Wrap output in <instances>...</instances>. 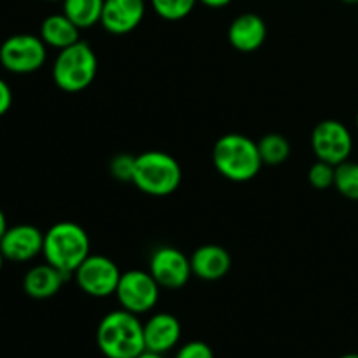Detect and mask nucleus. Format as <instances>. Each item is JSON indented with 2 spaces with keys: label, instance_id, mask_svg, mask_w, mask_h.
Here are the masks:
<instances>
[{
  "label": "nucleus",
  "instance_id": "obj_31",
  "mask_svg": "<svg viewBox=\"0 0 358 358\" xmlns=\"http://www.w3.org/2000/svg\"><path fill=\"white\" fill-rule=\"evenodd\" d=\"M339 358H358V353H346V355H343Z\"/></svg>",
  "mask_w": 358,
  "mask_h": 358
},
{
  "label": "nucleus",
  "instance_id": "obj_12",
  "mask_svg": "<svg viewBox=\"0 0 358 358\" xmlns=\"http://www.w3.org/2000/svg\"><path fill=\"white\" fill-rule=\"evenodd\" d=\"M145 16V0H105L100 24L114 35L135 30Z\"/></svg>",
  "mask_w": 358,
  "mask_h": 358
},
{
  "label": "nucleus",
  "instance_id": "obj_17",
  "mask_svg": "<svg viewBox=\"0 0 358 358\" xmlns=\"http://www.w3.org/2000/svg\"><path fill=\"white\" fill-rule=\"evenodd\" d=\"M80 28L66 14H51L41 24V38L45 45L56 49H65L79 42Z\"/></svg>",
  "mask_w": 358,
  "mask_h": 358
},
{
  "label": "nucleus",
  "instance_id": "obj_33",
  "mask_svg": "<svg viewBox=\"0 0 358 358\" xmlns=\"http://www.w3.org/2000/svg\"><path fill=\"white\" fill-rule=\"evenodd\" d=\"M357 126H358V114H357Z\"/></svg>",
  "mask_w": 358,
  "mask_h": 358
},
{
  "label": "nucleus",
  "instance_id": "obj_9",
  "mask_svg": "<svg viewBox=\"0 0 358 358\" xmlns=\"http://www.w3.org/2000/svg\"><path fill=\"white\" fill-rule=\"evenodd\" d=\"M122 273L117 264L105 255H87L76 269L73 278L84 294L91 297H108L115 294Z\"/></svg>",
  "mask_w": 358,
  "mask_h": 358
},
{
  "label": "nucleus",
  "instance_id": "obj_24",
  "mask_svg": "<svg viewBox=\"0 0 358 358\" xmlns=\"http://www.w3.org/2000/svg\"><path fill=\"white\" fill-rule=\"evenodd\" d=\"M175 358H215L212 348L203 341H189L180 346Z\"/></svg>",
  "mask_w": 358,
  "mask_h": 358
},
{
  "label": "nucleus",
  "instance_id": "obj_1",
  "mask_svg": "<svg viewBox=\"0 0 358 358\" xmlns=\"http://www.w3.org/2000/svg\"><path fill=\"white\" fill-rule=\"evenodd\" d=\"M96 345L105 358H136L145 352L143 324L138 315L115 310L105 315L96 329Z\"/></svg>",
  "mask_w": 358,
  "mask_h": 358
},
{
  "label": "nucleus",
  "instance_id": "obj_29",
  "mask_svg": "<svg viewBox=\"0 0 358 358\" xmlns=\"http://www.w3.org/2000/svg\"><path fill=\"white\" fill-rule=\"evenodd\" d=\"M341 2L348 3V6H358V0H341Z\"/></svg>",
  "mask_w": 358,
  "mask_h": 358
},
{
  "label": "nucleus",
  "instance_id": "obj_14",
  "mask_svg": "<svg viewBox=\"0 0 358 358\" xmlns=\"http://www.w3.org/2000/svg\"><path fill=\"white\" fill-rule=\"evenodd\" d=\"M268 37L266 21L255 13H245L234 17L227 30L229 44L240 52H254L261 48Z\"/></svg>",
  "mask_w": 358,
  "mask_h": 358
},
{
  "label": "nucleus",
  "instance_id": "obj_4",
  "mask_svg": "<svg viewBox=\"0 0 358 358\" xmlns=\"http://www.w3.org/2000/svg\"><path fill=\"white\" fill-rule=\"evenodd\" d=\"M98 72V58L87 42L79 41L58 52L52 65V80L66 93H79L91 86Z\"/></svg>",
  "mask_w": 358,
  "mask_h": 358
},
{
  "label": "nucleus",
  "instance_id": "obj_6",
  "mask_svg": "<svg viewBox=\"0 0 358 358\" xmlns=\"http://www.w3.org/2000/svg\"><path fill=\"white\" fill-rule=\"evenodd\" d=\"M48 58L44 41L37 35L17 34L0 45V63L13 73L37 72Z\"/></svg>",
  "mask_w": 358,
  "mask_h": 358
},
{
  "label": "nucleus",
  "instance_id": "obj_16",
  "mask_svg": "<svg viewBox=\"0 0 358 358\" xmlns=\"http://www.w3.org/2000/svg\"><path fill=\"white\" fill-rule=\"evenodd\" d=\"M69 276L63 275L59 269L51 266L49 262L45 264L34 266L23 278V289L27 296L34 299H49L55 294L59 292L63 283L66 282Z\"/></svg>",
  "mask_w": 358,
  "mask_h": 358
},
{
  "label": "nucleus",
  "instance_id": "obj_23",
  "mask_svg": "<svg viewBox=\"0 0 358 358\" xmlns=\"http://www.w3.org/2000/svg\"><path fill=\"white\" fill-rule=\"evenodd\" d=\"M136 168V156L131 154H117L110 161V173L114 175L115 180L119 182H131L135 177Z\"/></svg>",
  "mask_w": 358,
  "mask_h": 358
},
{
  "label": "nucleus",
  "instance_id": "obj_10",
  "mask_svg": "<svg viewBox=\"0 0 358 358\" xmlns=\"http://www.w3.org/2000/svg\"><path fill=\"white\" fill-rule=\"evenodd\" d=\"M149 273L159 287L170 290L182 289L192 276L191 257L175 247H159L150 255Z\"/></svg>",
  "mask_w": 358,
  "mask_h": 358
},
{
  "label": "nucleus",
  "instance_id": "obj_15",
  "mask_svg": "<svg viewBox=\"0 0 358 358\" xmlns=\"http://www.w3.org/2000/svg\"><path fill=\"white\" fill-rule=\"evenodd\" d=\"M192 275L205 282L222 280L231 269V255L220 245H203L191 255Z\"/></svg>",
  "mask_w": 358,
  "mask_h": 358
},
{
  "label": "nucleus",
  "instance_id": "obj_28",
  "mask_svg": "<svg viewBox=\"0 0 358 358\" xmlns=\"http://www.w3.org/2000/svg\"><path fill=\"white\" fill-rule=\"evenodd\" d=\"M136 358H164V355L163 353H154V352H149V350H145L142 355H138Z\"/></svg>",
  "mask_w": 358,
  "mask_h": 358
},
{
  "label": "nucleus",
  "instance_id": "obj_13",
  "mask_svg": "<svg viewBox=\"0 0 358 358\" xmlns=\"http://www.w3.org/2000/svg\"><path fill=\"white\" fill-rule=\"evenodd\" d=\"M182 325L170 313H156L143 324L145 350L154 353H168L180 343Z\"/></svg>",
  "mask_w": 358,
  "mask_h": 358
},
{
  "label": "nucleus",
  "instance_id": "obj_21",
  "mask_svg": "<svg viewBox=\"0 0 358 358\" xmlns=\"http://www.w3.org/2000/svg\"><path fill=\"white\" fill-rule=\"evenodd\" d=\"M154 10L166 21H178L187 17L194 10L198 0H150Z\"/></svg>",
  "mask_w": 358,
  "mask_h": 358
},
{
  "label": "nucleus",
  "instance_id": "obj_32",
  "mask_svg": "<svg viewBox=\"0 0 358 358\" xmlns=\"http://www.w3.org/2000/svg\"><path fill=\"white\" fill-rule=\"evenodd\" d=\"M48 2H63V0H48Z\"/></svg>",
  "mask_w": 358,
  "mask_h": 358
},
{
  "label": "nucleus",
  "instance_id": "obj_2",
  "mask_svg": "<svg viewBox=\"0 0 358 358\" xmlns=\"http://www.w3.org/2000/svg\"><path fill=\"white\" fill-rule=\"evenodd\" d=\"M90 236L86 229L72 220L56 222L44 233V254L45 262L55 266L56 269L66 275L76 273L90 255Z\"/></svg>",
  "mask_w": 358,
  "mask_h": 358
},
{
  "label": "nucleus",
  "instance_id": "obj_22",
  "mask_svg": "<svg viewBox=\"0 0 358 358\" xmlns=\"http://www.w3.org/2000/svg\"><path fill=\"white\" fill-rule=\"evenodd\" d=\"M334 173H336V166L318 159L317 163L310 168L308 178H310V184L313 185L315 189L324 191V189H329L334 185Z\"/></svg>",
  "mask_w": 358,
  "mask_h": 358
},
{
  "label": "nucleus",
  "instance_id": "obj_30",
  "mask_svg": "<svg viewBox=\"0 0 358 358\" xmlns=\"http://www.w3.org/2000/svg\"><path fill=\"white\" fill-rule=\"evenodd\" d=\"M3 262H6V257H3L2 250H0V271H2V268H3Z\"/></svg>",
  "mask_w": 358,
  "mask_h": 358
},
{
  "label": "nucleus",
  "instance_id": "obj_25",
  "mask_svg": "<svg viewBox=\"0 0 358 358\" xmlns=\"http://www.w3.org/2000/svg\"><path fill=\"white\" fill-rule=\"evenodd\" d=\"M10 105H13V91L6 80L0 79V117L9 112Z\"/></svg>",
  "mask_w": 358,
  "mask_h": 358
},
{
  "label": "nucleus",
  "instance_id": "obj_3",
  "mask_svg": "<svg viewBox=\"0 0 358 358\" xmlns=\"http://www.w3.org/2000/svg\"><path fill=\"white\" fill-rule=\"evenodd\" d=\"M213 164L222 177L231 182H248L262 168L257 142L240 133L220 136L213 145Z\"/></svg>",
  "mask_w": 358,
  "mask_h": 358
},
{
  "label": "nucleus",
  "instance_id": "obj_7",
  "mask_svg": "<svg viewBox=\"0 0 358 358\" xmlns=\"http://www.w3.org/2000/svg\"><path fill=\"white\" fill-rule=\"evenodd\" d=\"M159 283L149 271L131 269L121 275L115 297L122 310L135 315H143L152 310L159 299Z\"/></svg>",
  "mask_w": 358,
  "mask_h": 358
},
{
  "label": "nucleus",
  "instance_id": "obj_11",
  "mask_svg": "<svg viewBox=\"0 0 358 358\" xmlns=\"http://www.w3.org/2000/svg\"><path fill=\"white\" fill-rule=\"evenodd\" d=\"M0 250L6 261H31L44 250V233L30 224L7 227L6 234L0 240Z\"/></svg>",
  "mask_w": 358,
  "mask_h": 358
},
{
  "label": "nucleus",
  "instance_id": "obj_27",
  "mask_svg": "<svg viewBox=\"0 0 358 358\" xmlns=\"http://www.w3.org/2000/svg\"><path fill=\"white\" fill-rule=\"evenodd\" d=\"M7 231V219H6V213L2 212V208H0V240H2V236L6 234Z\"/></svg>",
  "mask_w": 358,
  "mask_h": 358
},
{
  "label": "nucleus",
  "instance_id": "obj_26",
  "mask_svg": "<svg viewBox=\"0 0 358 358\" xmlns=\"http://www.w3.org/2000/svg\"><path fill=\"white\" fill-rule=\"evenodd\" d=\"M198 2H201L203 6L206 7H213V9H220V7H226L229 6L233 0H198Z\"/></svg>",
  "mask_w": 358,
  "mask_h": 358
},
{
  "label": "nucleus",
  "instance_id": "obj_8",
  "mask_svg": "<svg viewBox=\"0 0 358 358\" xmlns=\"http://www.w3.org/2000/svg\"><path fill=\"white\" fill-rule=\"evenodd\" d=\"M311 147L317 159L338 166L348 161L353 150V136L341 121L325 119L315 126L311 133Z\"/></svg>",
  "mask_w": 358,
  "mask_h": 358
},
{
  "label": "nucleus",
  "instance_id": "obj_19",
  "mask_svg": "<svg viewBox=\"0 0 358 358\" xmlns=\"http://www.w3.org/2000/svg\"><path fill=\"white\" fill-rule=\"evenodd\" d=\"M259 154H261L262 164L268 166H278L283 164L290 156V142L280 133H268L257 142Z\"/></svg>",
  "mask_w": 358,
  "mask_h": 358
},
{
  "label": "nucleus",
  "instance_id": "obj_20",
  "mask_svg": "<svg viewBox=\"0 0 358 358\" xmlns=\"http://www.w3.org/2000/svg\"><path fill=\"white\" fill-rule=\"evenodd\" d=\"M334 187L341 196L348 199H358V163L345 161L336 166Z\"/></svg>",
  "mask_w": 358,
  "mask_h": 358
},
{
  "label": "nucleus",
  "instance_id": "obj_18",
  "mask_svg": "<svg viewBox=\"0 0 358 358\" xmlns=\"http://www.w3.org/2000/svg\"><path fill=\"white\" fill-rule=\"evenodd\" d=\"M105 0H63V14L70 17L80 30L100 23Z\"/></svg>",
  "mask_w": 358,
  "mask_h": 358
},
{
  "label": "nucleus",
  "instance_id": "obj_5",
  "mask_svg": "<svg viewBox=\"0 0 358 358\" xmlns=\"http://www.w3.org/2000/svg\"><path fill=\"white\" fill-rule=\"evenodd\" d=\"M182 182L178 161L163 150H147L136 156L133 184L142 192L156 198L173 194Z\"/></svg>",
  "mask_w": 358,
  "mask_h": 358
}]
</instances>
